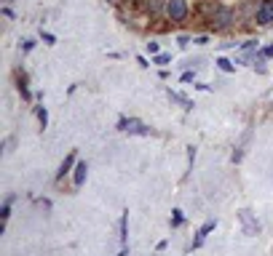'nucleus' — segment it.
Here are the masks:
<instances>
[{"mask_svg":"<svg viewBox=\"0 0 273 256\" xmlns=\"http://www.w3.org/2000/svg\"><path fill=\"white\" fill-rule=\"evenodd\" d=\"M273 21V0H263L257 8V24H271Z\"/></svg>","mask_w":273,"mask_h":256,"instance_id":"39448f33","label":"nucleus"},{"mask_svg":"<svg viewBox=\"0 0 273 256\" xmlns=\"http://www.w3.org/2000/svg\"><path fill=\"white\" fill-rule=\"evenodd\" d=\"M166 16L172 21H182L187 16V3L185 0H166Z\"/></svg>","mask_w":273,"mask_h":256,"instance_id":"f03ea898","label":"nucleus"},{"mask_svg":"<svg viewBox=\"0 0 273 256\" xmlns=\"http://www.w3.org/2000/svg\"><path fill=\"white\" fill-rule=\"evenodd\" d=\"M118 128L126 131V134H139V136H147V134H150V128H147L142 120H134V118H129V120L123 118V120L118 123Z\"/></svg>","mask_w":273,"mask_h":256,"instance_id":"7ed1b4c3","label":"nucleus"},{"mask_svg":"<svg viewBox=\"0 0 273 256\" xmlns=\"http://www.w3.org/2000/svg\"><path fill=\"white\" fill-rule=\"evenodd\" d=\"M166 94H169V99H172V101H177V104H182L185 110H193V101L187 99V96H182V94H177V91H172V88H169Z\"/></svg>","mask_w":273,"mask_h":256,"instance_id":"1a4fd4ad","label":"nucleus"},{"mask_svg":"<svg viewBox=\"0 0 273 256\" xmlns=\"http://www.w3.org/2000/svg\"><path fill=\"white\" fill-rule=\"evenodd\" d=\"M161 8H166V5H161V0H150V3H147V11H150V14H158Z\"/></svg>","mask_w":273,"mask_h":256,"instance_id":"f3484780","label":"nucleus"},{"mask_svg":"<svg viewBox=\"0 0 273 256\" xmlns=\"http://www.w3.org/2000/svg\"><path fill=\"white\" fill-rule=\"evenodd\" d=\"M263 54L268 56V59H273V45H265V48H263Z\"/></svg>","mask_w":273,"mask_h":256,"instance_id":"5701e85b","label":"nucleus"},{"mask_svg":"<svg viewBox=\"0 0 273 256\" xmlns=\"http://www.w3.org/2000/svg\"><path fill=\"white\" fill-rule=\"evenodd\" d=\"M147 51H150V54L156 56V54H161V45H158L156 40H150V43H147Z\"/></svg>","mask_w":273,"mask_h":256,"instance_id":"6ab92c4d","label":"nucleus"},{"mask_svg":"<svg viewBox=\"0 0 273 256\" xmlns=\"http://www.w3.org/2000/svg\"><path fill=\"white\" fill-rule=\"evenodd\" d=\"M174 216H172V227H180L182 224V221H185V214H182L180 211V208H174V211H172Z\"/></svg>","mask_w":273,"mask_h":256,"instance_id":"2eb2a0df","label":"nucleus"},{"mask_svg":"<svg viewBox=\"0 0 273 256\" xmlns=\"http://www.w3.org/2000/svg\"><path fill=\"white\" fill-rule=\"evenodd\" d=\"M41 38H43V43H48V45H54V43H56V38L51 35V32H41Z\"/></svg>","mask_w":273,"mask_h":256,"instance_id":"aec40b11","label":"nucleus"},{"mask_svg":"<svg viewBox=\"0 0 273 256\" xmlns=\"http://www.w3.org/2000/svg\"><path fill=\"white\" fill-rule=\"evenodd\" d=\"M126 224H129V211H123V216H121V224H118V232H121V243L126 246Z\"/></svg>","mask_w":273,"mask_h":256,"instance_id":"9b49d317","label":"nucleus"},{"mask_svg":"<svg viewBox=\"0 0 273 256\" xmlns=\"http://www.w3.org/2000/svg\"><path fill=\"white\" fill-rule=\"evenodd\" d=\"M187 160H190V168L196 163V147H187Z\"/></svg>","mask_w":273,"mask_h":256,"instance_id":"412c9836","label":"nucleus"},{"mask_svg":"<svg viewBox=\"0 0 273 256\" xmlns=\"http://www.w3.org/2000/svg\"><path fill=\"white\" fill-rule=\"evenodd\" d=\"M265 61H268V56H265V54H263V51H260V54H257V56H254L252 67H254V70H257V72H265Z\"/></svg>","mask_w":273,"mask_h":256,"instance_id":"f8f14e48","label":"nucleus"},{"mask_svg":"<svg viewBox=\"0 0 273 256\" xmlns=\"http://www.w3.org/2000/svg\"><path fill=\"white\" fill-rule=\"evenodd\" d=\"M75 155H78V152H75V150H72V152H70V155H67V158H65V163H62V168H59V171H56V179H65V174H67V171H70L72 166H75Z\"/></svg>","mask_w":273,"mask_h":256,"instance_id":"6e6552de","label":"nucleus"},{"mask_svg":"<svg viewBox=\"0 0 273 256\" xmlns=\"http://www.w3.org/2000/svg\"><path fill=\"white\" fill-rule=\"evenodd\" d=\"M86 171H89L86 163H78V166H75V176H72L75 187H83V181H86Z\"/></svg>","mask_w":273,"mask_h":256,"instance_id":"9d476101","label":"nucleus"},{"mask_svg":"<svg viewBox=\"0 0 273 256\" xmlns=\"http://www.w3.org/2000/svg\"><path fill=\"white\" fill-rule=\"evenodd\" d=\"M214 227H217V221H206V224H204L201 227V230H198L196 232V240H193V248H201L204 246V240H206V235H209V232H214Z\"/></svg>","mask_w":273,"mask_h":256,"instance_id":"0eeeda50","label":"nucleus"},{"mask_svg":"<svg viewBox=\"0 0 273 256\" xmlns=\"http://www.w3.org/2000/svg\"><path fill=\"white\" fill-rule=\"evenodd\" d=\"M118 256H126V248H123V251H121V254H118Z\"/></svg>","mask_w":273,"mask_h":256,"instance_id":"b1692460","label":"nucleus"},{"mask_svg":"<svg viewBox=\"0 0 273 256\" xmlns=\"http://www.w3.org/2000/svg\"><path fill=\"white\" fill-rule=\"evenodd\" d=\"M217 67L223 72H236V64H233V61H228V59H217Z\"/></svg>","mask_w":273,"mask_h":256,"instance_id":"ddd939ff","label":"nucleus"},{"mask_svg":"<svg viewBox=\"0 0 273 256\" xmlns=\"http://www.w3.org/2000/svg\"><path fill=\"white\" fill-rule=\"evenodd\" d=\"M38 120H41V128L48 126V112H46V107H38Z\"/></svg>","mask_w":273,"mask_h":256,"instance_id":"dca6fc26","label":"nucleus"},{"mask_svg":"<svg viewBox=\"0 0 273 256\" xmlns=\"http://www.w3.org/2000/svg\"><path fill=\"white\" fill-rule=\"evenodd\" d=\"M22 48H24V51H32V48H35V40H24V45H22Z\"/></svg>","mask_w":273,"mask_h":256,"instance_id":"4be33fe9","label":"nucleus"},{"mask_svg":"<svg viewBox=\"0 0 273 256\" xmlns=\"http://www.w3.org/2000/svg\"><path fill=\"white\" fill-rule=\"evenodd\" d=\"M8 3H11V0H8Z\"/></svg>","mask_w":273,"mask_h":256,"instance_id":"393cba45","label":"nucleus"},{"mask_svg":"<svg viewBox=\"0 0 273 256\" xmlns=\"http://www.w3.org/2000/svg\"><path fill=\"white\" fill-rule=\"evenodd\" d=\"M180 80H182V83H193V80H196V72H193V70L182 72V78H180Z\"/></svg>","mask_w":273,"mask_h":256,"instance_id":"a211bd4d","label":"nucleus"},{"mask_svg":"<svg viewBox=\"0 0 273 256\" xmlns=\"http://www.w3.org/2000/svg\"><path fill=\"white\" fill-rule=\"evenodd\" d=\"M238 221H241L244 235H249V237L260 235V221H257V216L249 211V208H241V211H238Z\"/></svg>","mask_w":273,"mask_h":256,"instance_id":"f257e3e1","label":"nucleus"},{"mask_svg":"<svg viewBox=\"0 0 273 256\" xmlns=\"http://www.w3.org/2000/svg\"><path fill=\"white\" fill-rule=\"evenodd\" d=\"M212 21H217V27H228L233 21V11L230 8H223V5H217L212 14Z\"/></svg>","mask_w":273,"mask_h":256,"instance_id":"423d86ee","label":"nucleus"},{"mask_svg":"<svg viewBox=\"0 0 273 256\" xmlns=\"http://www.w3.org/2000/svg\"><path fill=\"white\" fill-rule=\"evenodd\" d=\"M169 61H172V54H156L153 56V64H169Z\"/></svg>","mask_w":273,"mask_h":256,"instance_id":"4468645a","label":"nucleus"},{"mask_svg":"<svg viewBox=\"0 0 273 256\" xmlns=\"http://www.w3.org/2000/svg\"><path fill=\"white\" fill-rule=\"evenodd\" d=\"M260 51H257V40H247L241 45V54H238V59H236V64H247V61H254V56H257Z\"/></svg>","mask_w":273,"mask_h":256,"instance_id":"20e7f679","label":"nucleus"}]
</instances>
